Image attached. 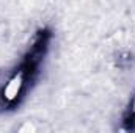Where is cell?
I'll return each mask as SVG.
<instances>
[{
    "label": "cell",
    "mask_w": 135,
    "mask_h": 133,
    "mask_svg": "<svg viewBox=\"0 0 135 133\" xmlns=\"http://www.w3.org/2000/svg\"><path fill=\"white\" fill-rule=\"evenodd\" d=\"M22 75H14L8 83H6V86H5V89H3V97L6 100H14L17 96H19V93H21V88H22Z\"/></svg>",
    "instance_id": "1"
},
{
    "label": "cell",
    "mask_w": 135,
    "mask_h": 133,
    "mask_svg": "<svg viewBox=\"0 0 135 133\" xmlns=\"http://www.w3.org/2000/svg\"><path fill=\"white\" fill-rule=\"evenodd\" d=\"M134 108H135V102H134Z\"/></svg>",
    "instance_id": "2"
}]
</instances>
